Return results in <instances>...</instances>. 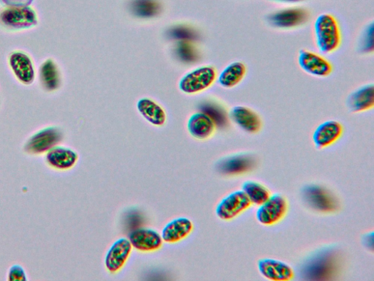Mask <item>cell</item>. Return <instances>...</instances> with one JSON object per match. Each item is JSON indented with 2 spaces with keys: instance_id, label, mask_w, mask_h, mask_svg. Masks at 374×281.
<instances>
[{
  "instance_id": "obj_1",
  "label": "cell",
  "mask_w": 374,
  "mask_h": 281,
  "mask_svg": "<svg viewBox=\"0 0 374 281\" xmlns=\"http://www.w3.org/2000/svg\"><path fill=\"white\" fill-rule=\"evenodd\" d=\"M315 42L323 53H332L338 50L341 43L340 26L336 18L324 14L316 19L313 24Z\"/></svg>"
},
{
  "instance_id": "obj_2",
  "label": "cell",
  "mask_w": 374,
  "mask_h": 281,
  "mask_svg": "<svg viewBox=\"0 0 374 281\" xmlns=\"http://www.w3.org/2000/svg\"><path fill=\"white\" fill-rule=\"evenodd\" d=\"M217 78L216 68L211 66L197 68L182 76L180 90L185 94L195 95L210 88Z\"/></svg>"
},
{
  "instance_id": "obj_3",
  "label": "cell",
  "mask_w": 374,
  "mask_h": 281,
  "mask_svg": "<svg viewBox=\"0 0 374 281\" xmlns=\"http://www.w3.org/2000/svg\"><path fill=\"white\" fill-rule=\"evenodd\" d=\"M0 23L9 30H25L36 26L38 19L30 6L9 7L0 13Z\"/></svg>"
},
{
  "instance_id": "obj_4",
  "label": "cell",
  "mask_w": 374,
  "mask_h": 281,
  "mask_svg": "<svg viewBox=\"0 0 374 281\" xmlns=\"http://www.w3.org/2000/svg\"><path fill=\"white\" fill-rule=\"evenodd\" d=\"M63 138V133L58 128L42 129L28 138L24 145V151L31 155L45 153L60 144Z\"/></svg>"
},
{
  "instance_id": "obj_5",
  "label": "cell",
  "mask_w": 374,
  "mask_h": 281,
  "mask_svg": "<svg viewBox=\"0 0 374 281\" xmlns=\"http://www.w3.org/2000/svg\"><path fill=\"white\" fill-rule=\"evenodd\" d=\"M289 210V203L281 194H274L259 208L256 219L264 226H273L280 222Z\"/></svg>"
},
{
  "instance_id": "obj_6",
  "label": "cell",
  "mask_w": 374,
  "mask_h": 281,
  "mask_svg": "<svg viewBox=\"0 0 374 281\" xmlns=\"http://www.w3.org/2000/svg\"><path fill=\"white\" fill-rule=\"evenodd\" d=\"M251 203L243 190L229 194L217 205V215L223 220H229L238 217L248 210Z\"/></svg>"
},
{
  "instance_id": "obj_7",
  "label": "cell",
  "mask_w": 374,
  "mask_h": 281,
  "mask_svg": "<svg viewBox=\"0 0 374 281\" xmlns=\"http://www.w3.org/2000/svg\"><path fill=\"white\" fill-rule=\"evenodd\" d=\"M133 246L128 239L120 238L108 249L105 258L106 270L112 273H118L125 266L129 260Z\"/></svg>"
},
{
  "instance_id": "obj_8",
  "label": "cell",
  "mask_w": 374,
  "mask_h": 281,
  "mask_svg": "<svg viewBox=\"0 0 374 281\" xmlns=\"http://www.w3.org/2000/svg\"><path fill=\"white\" fill-rule=\"evenodd\" d=\"M298 64L304 72L316 77H327L333 71V66L326 58L306 49L299 52Z\"/></svg>"
},
{
  "instance_id": "obj_9",
  "label": "cell",
  "mask_w": 374,
  "mask_h": 281,
  "mask_svg": "<svg viewBox=\"0 0 374 281\" xmlns=\"http://www.w3.org/2000/svg\"><path fill=\"white\" fill-rule=\"evenodd\" d=\"M10 67L16 78L26 86L33 83L36 78L33 63L30 57L23 51H14L10 55Z\"/></svg>"
},
{
  "instance_id": "obj_10",
  "label": "cell",
  "mask_w": 374,
  "mask_h": 281,
  "mask_svg": "<svg viewBox=\"0 0 374 281\" xmlns=\"http://www.w3.org/2000/svg\"><path fill=\"white\" fill-rule=\"evenodd\" d=\"M129 240L133 248L140 252H155L160 250L163 243L160 234L147 228H139L133 231Z\"/></svg>"
},
{
  "instance_id": "obj_11",
  "label": "cell",
  "mask_w": 374,
  "mask_h": 281,
  "mask_svg": "<svg viewBox=\"0 0 374 281\" xmlns=\"http://www.w3.org/2000/svg\"><path fill=\"white\" fill-rule=\"evenodd\" d=\"M229 118L244 131L249 133H256L263 126L260 116L252 109L238 106L229 111Z\"/></svg>"
},
{
  "instance_id": "obj_12",
  "label": "cell",
  "mask_w": 374,
  "mask_h": 281,
  "mask_svg": "<svg viewBox=\"0 0 374 281\" xmlns=\"http://www.w3.org/2000/svg\"><path fill=\"white\" fill-rule=\"evenodd\" d=\"M187 130L194 138L207 140L214 133L216 122L207 112H196L187 122Z\"/></svg>"
},
{
  "instance_id": "obj_13",
  "label": "cell",
  "mask_w": 374,
  "mask_h": 281,
  "mask_svg": "<svg viewBox=\"0 0 374 281\" xmlns=\"http://www.w3.org/2000/svg\"><path fill=\"white\" fill-rule=\"evenodd\" d=\"M304 198L311 207L321 212L331 213L337 209L333 196L326 189L318 186H309L304 190Z\"/></svg>"
},
{
  "instance_id": "obj_14",
  "label": "cell",
  "mask_w": 374,
  "mask_h": 281,
  "mask_svg": "<svg viewBox=\"0 0 374 281\" xmlns=\"http://www.w3.org/2000/svg\"><path fill=\"white\" fill-rule=\"evenodd\" d=\"M343 132L342 125L330 121L321 124L313 133V143L316 148L323 149L331 146L341 137Z\"/></svg>"
},
{
  "instance_id": "obj_15",
  "label": "cell",
  "mask_w": 374,
  "mask_h": 281,
  "mask_svg": "<svg viewBox=\"0 0 374 281\" xmlns=\"http://www.w3.org/2000/svg\"><path fill=\"white\" fill-rule=\"evenodd\" d=\"M308 12L298 8L287 9L277 11L269 17V22L274 26L281 29H291L299 26L307 21Z\"/></svg>"
},
{
  "instance_id": "obj_16",
  "label": "cell",
  "mask_w": 374,
  "mask_h": 281,
  "mask_svg": "<svg viewBox=\"0 0 374 281\" xmlns=\"http://www.w3.org/2000/svg\"><path fill=\"white\" fill-rule=\"evenodd\" d=\"M192 220L185 217L174 219L167 223L162 231L163 242L177 243L187 238L193 231Z\"/></svg>"
},
{
  "instance_id": "obj_17",
  "label": "cell",
  "mask_w": 374,
  "mask_h": 281,
  "mask_svg": "<svg viewBox=\"0 0 374 281\" xmlns=\"http://www.w3.org/2000/svg\"><path fill=\"white\" fill-rule=\"evenodd\" d=\"M258 269L264 277L271 280L289 281L294 277V272L291 266L272 259L259 261Z\"/></svg>"
},
{
  "instance_id": "obj_18",
  "label": "cell",
  "mask_w": 374,
  "mask_h": 281,
  "mask_svg": "<svg viewBox=\"0 0 374 281\" xmlns=\"http://www.w3.org/2000/svg\"><path fill=\"white\" fill-rule=\"evenodd\" d=\"M46 162L57 170H71L78 160V153L68 148L54 147L46 155Z\"/></svg>"
},
{
  "instance_id": "obj_19",
  "label": "cell",
  "mask_w": 374,
  "mask_h": 281,
  "mask_svg": "<svg viewBox=\"0 0 374 281\" xmlns=\"http://www.w3.org/2000/svg\"><path fill=\"white\" fill-rule=\"evenodd\" d=\"M137 108L140 116L152 125L160 127L165 124V111L154 100L149 98H140L137 103Z\"/></svg>"
},
{
  "instance_id": "obj_20",
  "label": "cell",
  "mask_w": 374,
  "mask_h": 281,
  "mask_svg": "<svg viewBox=\"0 0 374 281\" xmlns=\"http://www.w3.org/2000/svg\"><path fill=\"white\" fill-rule=\"evenodd\" d=\"M347 105L353 112H362L373 108L374 106L373 84H367L352 93L348 98Z\"/></svg>"
},
{
  "instance_id": "obj_21",
  "label": "cell",
  "mask_w": 374,
  "mask_h": 281,
  "mask_svg": "<svg viewBox=\"0 0 374 281\" xmlns=\"http://www.w3.org/2000/svg\"><path fill=\"white\" fill-rule=\"evenodd\" d=\"M40 80L42 87L47 92H53L60 88L61 72L58 66L53 60H47L41 66Z\"/></svg>"
},
{
  "instance_id": "obj_22",
  "label": "cell",
  "mask_w": 374,
  "mask_h": 281,
  "mask_svg": "<svg viewBox=\"0 0 374 281\" xmlns=\"http://www.w3.org/2000/svg\"><path fill=\"white\" fill-rule=\"evenodd\" d=\"M246 74V66L241 62H235L228 65L220 73L218 82L224 88H234L242 81Z\"/></svg>"
},
{
  "instance_id": "obj_23",
  "label": "cell",
  "mask_w": 374,
  "mask_h": 281,
  "mask_svg": "<svg viewBox=\"0 0 374 281\" xmlns=\"http://www.w3.org/2000/svg\"><path fill=\"white\" fill-rule=\"evenodd\" d=\"M242 190L246 195L250 203L258 206H261L265 203L271 195L269 190L265 186L253 181L244 183Z\"/></svg>"
},
{
  "instance_id": "obj_24",
  "label": "cell",
  "mask_w": 374,
  "mask_h": 281,
  "mask_svg": "<svg viewBox=\"0 0 374 281\" xmlns=\"http://www.w3.org/2000/svg\"><path fill=\"white\" fill-rule=\"evenodd\" d=\"M251 165V160L244 157H234L224 160L219 165V170L227 175L241 174L248 171Z\"/></svg>"
},
{
  "instance_id": "obj_25",
  "label": "cell",
  "mask_w": 374,
  "mask_h": 281,
  "mask_svg": "<svg viewBox=\"0 0 374 281\" xmlns=\"http://www.w3.org/2000/svg\"><path fill=\"white\" fill-rule=\"evenodd\" d=\"M133 9L136 16L151 18L159 14L160 7L156 0H135Z\"/></svg>"
},
{
  "instance_id": "obj_26",
  "label": "cell",
  "mask_w": 374,
  "mask_h": 281,
  "mask_svg": "<svg viewBox=\"0 0 374 281\" xmlns=\"http://www.w3.org/2000/svg\"><path fill=\"white\" fill-rule=\"evenodd\" d=\"M9 281H26V274L24 269L19 265H13L8 273Z\"/></svg>"
},
{
  "instance_id": "obj_27",
  "label": "cell",
  "mask_w": 374,
  "mask_h": 281,
  "mask_svg": "<svg viewBox=\"0 0 374 281\" xmlns=\"http://www.w3.org/2000/svg\"><path fill=\"white\" fill-rule=\"evenodd\" d=\"M373 24H371L365 33L363 45L364 46L363 49L366 51H372L373 48Z\"/></svg>"
},
{
  "instance_id": "obj_28",
  "label": "cell",
  "mask_w": 374,
  "mask_h": 281,
  "mask_svg": "<svg viewBox=\"0 0 374 281\" xmlns=\"http://www.w3.org/2000/svg\"><path fill=\"white\" fill-rule=\"evenodd\" d=\"M9 7H24L31 4L33 0H4Z\"/></svg>"
},
{
  "instance_id": "obj_29",
  "label": "cell",
  "mask_w": 374,
  "mask_h": 281,
  "mask_svg": "<svg viewBox=\"0 0 374 281\" xmlns=\"http://www.w3.org/2000/svg\"><path fill=\"white\" fill-rule=\"evenodd\" d=\"M276 1L283 2V3H298L303 1V0H276Z\"/></svg>"
}]
</instances>
